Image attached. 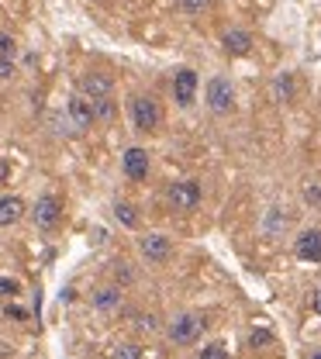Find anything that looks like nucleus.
Wrapping results in <instances>:
<instances>
[{"label":"nucleus","mask_w":321,"mask_h":359,"mask_svg":"<svg viewBox=\"0 0 321 359\" xmlns=\"http://www.w3.org/2000/svg\"><path fill=\"white\" fill-rule=\"evenodd\" d=\"M66 114H69V121L83 131V128H90L94 121H97V114H94V100L87 97V93H73L69 100H66Z\"/></svg>","instance_id":"39448f33"},{"label":"nucleus","mask_w":321,"mask_h":359,"mask_svg":"<svg viewBox=\"0 0 321 359\" xmlns=\"http://www.w3.org/2000/svg\"><path fill=\"white\" fill-rule=\"evenodd\" d=\"M94 114H97L101 121H114V114H117L114 97H101V100H94Z\"/></svg>","instance_id":"f3484780"},{"label":"nucleus","mask_w":321,"mask_h":359,"mask_svg":"<svg viewBox=\"0 0 321 359\" xmlns=\"http://www.w3.org/2000/svg\"><path fill=\"white\" fill-rule=\"evenodd\" d=\"M94 308L97 311H114L117 304H121V287L117 283H110V287H101V290H94Z\"/></svg>","instance_id":"4468645a"},{"label":"nucleus","mask_w":321,"mask_h":359,"mask_svg":"<svg viewBox=\"0 0 321 359\" xmlns=\"http://www.w3.org/2000/svg\"><path fill=\"white\" fill-rule=\"evenodd\" d=\"M270 342H273V335H270V332H263V328H256V332L249 335V346H252V349H266Z\"/></svg>","instance_id":"aec40b11"},{"label":"nucleus","mask_w":321,"mask_h":359,"mask_svg":"<svg viewBox=\"0 0 321 359\" xmlns=\"http://www.w3.org/2000/svg\"><path fill=\"white\" fill-rule=\"evenodd\" d=\"M17 294H21L17 280H10V276H0V297H17Z\"/></svg>","instance_id":"412c9836"},{"label":"nucleus","mask_w":321,"mask_h":359,"mask_svg":"<svg viewBox=\"0 0 321 359\" xmlns=\"http://www.w3.org/2000/svg\"><path fill=\"white\" fill-rule=\"evenodd\" d=\"M194 97H197V73L183 66V70H176V77H173V100H176L180 107H190Z\"/></svg>","instance_id":"9d476101"},{"label":"nucleus","mask_w":321,"mask_h":359,"mask_svg":"<svg viewBox=\"0 0 321 359\" xmlns=\"http://www.w3.org/2000/svg\"><path fill=\"white\" fill-rule=\"evenodd\" d=\"M114 218H117L124 228H135V225H138V214H135V207H131L128 200H117V204H114Z\"/></svg>","instance_id":"dca6fc26"},{"label":"nucleus","mask_w":321,"mask_h":359,"mask_svg":"<svg viewBox=\"0 0 321 359\" xmlns=\"http://www.w3.org/2000/svg\"><path fill=\"white\" fill-rule=\"evenodd\" d=\"M114 359H142V346H135V342H121V346L114 349Z\"/></svg>","instance_id":"6ab92c4d"},{"label":"nucleus","mask_w":321,"mask_h":359,"mask_svg":"<svg viewBox=\"0 0 321 359\" xmlns=\"http://www.w3.org/2000/svg\"><path fill=\"white\" fill-rule=\"evenodd\" d=\"M131 125L138 131H156L163 125V107L149 97V93H138L131 97Z\"/></svg>","instance_id":"f257e3e1"},{"label":"nucleus","mask_w":321,"mask_h":359,"mask_svg":"<svg viewBox=\"0 0 321 359\" xmlns=\"http://www.w3.org/2000/svg\"><path fill=\"white\" fill-rule=\"evenodd\" d=\"M80 90H83L90 100H101V97H110V93H114V80H110L107 73H87V77L80 80Z\"/></svg>","instance_id":"f8f14e48"},{"label":"nucleus","mask_w":321,"mask_h":359,"mask_svg":"<svg viewBox=\"0 0 321 359\" xmlns=\"http://www.w3.org/2000/svg\"><path fill=\"white\" fill-rule=\"evenodd\" d=\"M311 359H321V353H315V356H311Z\"/></svg>","instance_id":"c756f323"},{"label":"nucleus","mask_w":321,"mask_h":359,"mask_svg":"<svg viewBox=\"0 0 321 359\" xmlns=\"http://www.w3.org/2000/svg\"><path fill=\"white\" fill-rule=\"evenodd\" d=\"M277 97H280L283 104H290V100L297 97V80H294L290 73H280V77H277Z\"/></svg>","instance_id":"2eb2a0df"},{"label":"nucleus","mask_w":321,"mask_h":359,"mask_svg":"<svg viewBox=\"0 0 321 359\" xmlns=\"http://www.w3.org/2000/svg\"><path fill=\"white\" fill-rule=\"evenodd\" d=\"M201 335V318L197 314H176L170 321V342L173 346H190Z\"/></svg>","instance_id":"20e7f679"},{"label":"nucleus","mask_w":321,"mask_h":359,"mask_svg":"<svg viewBox=\"0 0 321 359\" xmlns=\"http://www.w3.org/2000/svg\"><path fill=\"white\" fill-rule=\"evenodd\" d=\"M166 204L173 211H194L201 204V183L197 180H176L166 190Z\"/></svg>","instance_id":"f03ea898"},{"label":"nucleus","mask_w":321,"mask_h":359,"mask_svg":"<svg viewBox=\"0 0 321 359\" xmlns=\"http://www.w3.org/2000/svg\"><path fill=\"white\" fill-rule=\"evenodd\" d=\"M204 100H208V111H211V114H228V111L235 107V87H231V80H228V77H211Z\"/></svg>","instance_id":"7ed1b4c3"},{"label":"nucleus","mask_w":321,"mask_h":359,"mask_svg":"<svg viewBox=\"0 0 321 359\" xmlns=\"http://www.w3.org/2000/svg\"><path fill=\"white\" fill-rule=\"evenodd\" d=\"M7 180H10V163H7V159H0V186H3Z\"/></svg>","instance_id":"bb28decb"},{"label":"nucleus","mask_w":321,"mask_h":359,"mask_svg":"<svg viewBox=\"0 0 321 359\" xmlns=\"http://www.w3.org/2000/svg\"><path fill=\"white\" fill-rule=\"evenodd\" d=\"M7 318H14V321H24V318H28V314H24V311H21V308H7Z\"/></svg>","instance_id":"cd10ccee"},{"label":"nucleus","mask_w":321,"mask_h":359,"mask_svg":"<svg viewBox=\"0 0 321 359\" xmlns=\"http://www.w3.org/2000/svg\"><path fill=\"white\" fill-rule=\"evenodd\" d=\"M197 359H228V353H224V346H217V342H214V346H204Z\"/></svg>","instance_id":"5701e85b"},{"label":"nucleus","mask_w":321,"mask_h":359,"mask_svg":"<svg viewBox=\"0 0 321 359\" xmlns=\"http://www.w3.org/2000/svg\"><path fill=\"white\" fill-rule=\"evenodd\" d=\"M304 197H308V204H321V186L318 183H308V186H304Z\"/></svg>","instance_id":"393cba45"},{"label":"nucleus","mask_w":321,"mask_h":359,"mask_svg":"<svg viewBox=\"0 0 321 359\" xmlns=\"http://www.w3.org/2000/svg\"><path fill=\"white\" fill-rule=\"evenodd\" d=\"M315 311H318V314H321V290H318V294H315Z\"/></svg>","instance_id":"c85d7f7f"},{"label":"nucleus","mask_w":321,"mask_h":359,"mask_svg":"<svg viewBox=\"0 0 321 359\" xmlns=\"http://www.w3.org/2000/svg\"><path fill=\"white\" fill-rule=\"evenodd\" d=\"M10 77H14V59L0 56V80H10Z\"/></svg>","instance_id":"b1692460"},{"label":"nucleus","mask_w":321,"mask_h":359,"mask_svg":"<svg viewBox=\"0 0 321 359\" xmlns=\"http://www.w3.org/2000/svg\"><path fill=\"white\" fill-rule=\"evenodd\" d=\"M224 52L228 56H245L249 49H252V35L249 31H238V28H231V31H224Z\"/></svg>","instance_id":"ddd939ff"},{"label":"nucleus","mask_w":321,"mask_h":359,"mask_svg":"<svg viewBox=\"0 0 321 359\" xmlns=\"http://www.w3.org/2000/svg\"><path fill=\"white\" fill-rule=\"evenodd\" d=\"M59 218H63V204H59V197H52V193L38 197V204L31 207V221H35L38 228H56Z\"/></svg>","instance_id":"423d86ee"},{"label":"nucleus","mask_w":321,"mask_h":359,"mask_svg":"<svg viewBox=\"0 0 321 359\" xmlns=\"http://www.w3.org/2000/svg\"><path fill=\"white\" fill-rule=\"evenodd\" d=\"M121 170H124V177L131 180V183L149 180V152L138 149V145H131V149L121 156Z\"/></svg>","instance_id":"1a4fd4ad"},{"label":"nucleus","mask_w":321,"mask_h":359,"mask_svg":"<svg viewBox=\"0 0 321 359\" xmlns=\"http://www.w3.org/2000/svg\"><path fill=\"white\" fill-rule=\"evenodd\" d=\"M138 249H142L145 263H170V256H173V246H170V239H166V235H159V232H152V235H142Z\"/></svg>","instance_id":"0eeeda50"},{"label":"nucleus","mask_w":321,"mask_h":359,"mask_svg":"<svg viewBox=\"0 0 321 359\" xmlns=\"http://www.w3.org/2000/svg\"><path fill=\"white\" fill-rule=\"evenodd\" d=\"M114 276H117V283H131V280H135L131 266H117V269H114Z\"/></svg>","instance_id":"a878e982"},{"label":"nucleus","mask_w":321,"mask_h":359,"mask_svg":"<svg viewBox=\"0 0 321 359\" xmlns=\"http://www.w3.org/2000/svg\"><path fill=\"white\" fill-rule=\"evenodd\" d=\"M24 211H28V204H24L17 193H3V197H0V228L17 225V221L24 218Z\"/></svg>","instance_id":"9b49d317"},{"label":"nucleus","mask_w":321,"mask_h":359,"mask_svg":"<svg viewBox=\"0 0 321 359\" xmlns=\"http://www.w3.org/2000/svg\"><path fill=\"white\" fill-rule=\"evenodd\" d=\"M180 7H183V14H190V17H201V14L211 7V0H180Z\"/></svg>","instance_id":"a211bd4d"},{"label":"nucleus","mask_w":321,"mask_h":359,"mask_svg":"<svg viewBox=\"0 0 321 359\" xmlns=\"http://www.w3.org/2000/svg\"><path fill=\"white\" fill-rule=\"evenodd\" d=\"M14 52H17V42H14V35L0 31V56H10V59H14Z\"/></svg>","instance_id":"4be33fe9"},{"label":"nucleus","mask_w":321,"mask_h":359,"mask_svg":"<svg viewBox=\"0 0 321 359\" xmlns=\"http://www.w3.org/2000/svg\"><path fill=\"white\" fill-rule=\"evenodd\" d=\"M294 256L301 263H321V228H308L294 239Z\"/></svg>","instance_id":"6e6552de"}]
</instances>
